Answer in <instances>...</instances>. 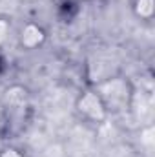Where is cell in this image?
<instances>
[{
	"mask_svg": "<svg viewBox=\"0 0 155 157\" xmlns=\"http://www.w3.org/2000/svg\"><path fill=\"white\" fill-rule=\"evenodd\" d=\"M91 88L99 93L110 115L130 112L131 99L135 93V84L126 75H120V73L110 75V77L91 84Z\"/></svg>",
	"mask_w": 155,
	"mask_h": 157,
	"instance_id": "cell-1",
	"label": "cell"
},
{
	"mask_svg": "<svg viewBox=\"0 0 155 157\" xmlns=\"http://www.w3.org/2000/svg\"><path fill=\"white\" fill-rule=\"evenodd\" d=\"M75 112L88 124H104L110 119V112L106 110L102 99L91 86L80 90L75 99Z\"/></svg>",
	"mask_w": 155,
	"mask_h": 157,
	"instance_id": "cell-2",
	"label": "cell"
},
{
	"mask_svg": "<svg viewBox=\"0 0 155 157\" xmlns=\"http://www.w3.org/2000/svg\"><path fill=\"white\" fill-rule=\"evenodd\" d=\"M2 104L7 110L11 130L15 122H24L28 119V113L31 112V93L24 84H11L4 91Z\"/></svg>",
	"mask_w": 155,
	"mask_h": 157,
	"instance_id": "cell-3",
	"label": "cell"
},
{
	"mask_svg": "<svg viewBox=\"0 0 155 157\" xmlns=\"http://www.w3.org/2000/svg\"><path fill=\"white\" fill-rule=\"evenodd\" d=\"M47 40V31L39 22H26L18 31V44L26 51H35Z\"/></svg>",
	"mask_w": 155,
	"mask_h": 157,
	"instance_id": "cell-4",
	"label": "cell"
},
{
	"mask_svg": "<svg viewBox=\"0 0 155 157\" xmlns=\"http://www.w3.org/2000/svg\"><path fill=\"white\" fill-rule=\"evenodd\" d=\"M131 13L141 22H152L155 17V0H131Z\"/></svg>",
	"mask_w": 155,
	"mask_h": 157,
	"instance_id": "cell-5",
	"label": "cell"
},
{
	"mask_svg": "<svg viewBox=\"0 0 155 157\" xmlns=\"http://www.w3.org/2000/svg\"><path fill=\"white\" fill-rule=\"evenodd\" d=\"M141 144L146 148V150H152L155 144V128L153 124H144L141 128Z\"/></svg>",
	"mask_w": 155,
	"mask_h": 157,
	"instance_id": "cell-6",
	"label": "cell"
},
{
	"mask_svg": "<svg viewBox=\"0 0 155 157\" xmlns=\"http://www.w3.org/2000/svg\"><path fill=\"white\" fill-rule=\"evenodd\" d=\"M11 133V122H9V115H7V110L6 106L2 104L0 101V139L7 137Z\"/></svg>",
	"mask_w": 155,
	"mask_h": 157,
	"instance_id": "cell-7",
	"label": "cell"
},
{
	"mask_svg": "<svg viewBox=\"0 0 155 157\" xmlns=\"http://www.w3.org/2000/svg\"><path fill=\"white\" fill-rule=\"evenodd\" d=\"M13 31V24L7 17H0V48L6 46V42L9 40V35Z\"/></svg>",
	"mask_w": 155,
	"mask_h": 157,
	"instance_id": "cell-8",
	"label": "cell"
},
{
	"mask_svg": "<svg viewBox=\"0 0 155 157\" xmlns=\"http://www.w3.org/2000/svg\"><path fill=\"white\" fill-rule=\"evenodd\" d=\"M0 157H28V155H26L24 150H20L18 146L6 144V146H0Z\"/></svg>",
	"mask_w": 155,
	"mask_h": 157,
	"instance_id": "cell-9",
	"label": "cell"
},
{
	"mask_svg": "<svg viewBox=\"0 0 155 157\" xmlns=\"http://www.w3.org/2000/svg\"><path fill=\"white\" fill-rule=\"evenodd\" d=\"M4 71H6V60H4V57L0 55V77L4 75Z\"/></svg>",
	"mask_w": 155,
	"mask_h": 157,
	"instance_id": "cell-10",
	"label": "cell"
}]
</instances>
